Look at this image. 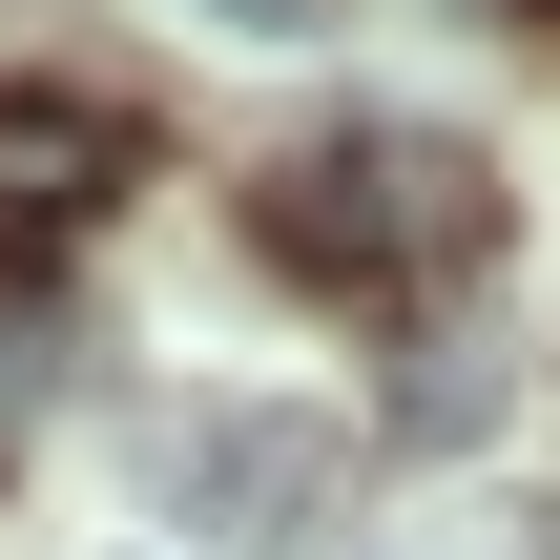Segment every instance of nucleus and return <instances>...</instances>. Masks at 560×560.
<instances>
[{
	"instance_id": "obj_2",
	"label": "nucleus",
	"mask_w": 560,
	"mask_h": 560,
	"mask_svg": "<svg viewBox=\"0 0 560 560\" xmlns=\"http://www.w3.org/2000/svg\"><path fill=\"white\" fill-rule=\"evenodd\" d=\"M166 499H187L208 540H291V520L332 499V416H291V395H208V416H166Z\"/></svg>"
},
{
	"instance_id": "obj_4",
	"label": "nucleus",
	"mask_w": 560,
	"mask_h": 560,
	"mask_svg": "<svg viewBox=\"0 0 560 560\" xmlns=\"http://www.w3.org/2000/svg\"><path fill=\"white\" fill-rule=\"evenodd\" d=\"M208 21H229V42H312L332 0H208Z\"/></svg>"
},
{
	"instance_id": "obj_1",
	"label": "nucleus",
	"mask_w": 560,
	"mask_h": 560,
	"mask_svg": "<svg viewBox=\"0 0 560 560\" xmlns=\"http://www.w3.org/2000/svg\"><path fill=\"white\" fill-rule=\"evenodd\" d=\"M249 229H270V270L395 312V291H457V270L499 249V166H478L457 125H332V145H291V166L249 187Z\"/></svg>"
},
{
	"instance_id": "obj_3",
	"label": "nucleus",
	"mask_w": 560,
	"mask_h": 560,
	"mask_svg": "<svg viewBox=\"0 0 560 560\" xmlns=\"http://www.w3.org/2000/svg\"><path fill=\"white\" fill-rule=\"evenodd\" d=\"M104 187H125V125L62 104V83H0V249H62Z\"/></svg>"
}]
</instances>
